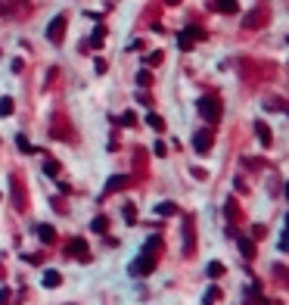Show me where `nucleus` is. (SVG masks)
<instances>
[{"mask_svg": "<svg viewBox=\"0 0 289 305\" xmlns=\"http://www.w3.org/2000/svg\"><path fill=\"white\" fill-rule=\"evenodd\" d=\"M62 28H65V16H56V19H53V25L47 28V38H50V41H59V38H62Z\"/></svg>", "mask_w": 289, "mask_h": 305, "instance_id": "nucleus-1", "label": "nucleus"}, {"mask_svg": "<svg viewBox=\"0 0 289 305\" xmlns=\"http://www.w3.org/2000/svg\"><path fill=\"white\" fill-rule=\"evenodd\" d=\"M199 109L205 112V118H208V121H214V118H218V112H221V106L214 103V100H202V103H199Z\"/></svg>", "mask_w": 289, "mask_h": 305, "instance_id": "nucleus-2", "label": "nucleus"}, {"mask_svg": "<svg viewBox=\"0 0 289 305\" xmlns=\"http://www.w3.org/2000/svg\"><path fill=\"white\" fill-rule=\"evenodd\" d=\"M261 19H264V13H261V10H255V13H249V16H246V25H249V28H258V25H261Z\"/></svg>", "mask_w": 289, "mask_h": 305, "instance_id": "nucleus-3", "label": "nucleus"}, {"mask_svg": "<svg viewBox=\"0 0 289 305\" xmlns=\"http://www.w3.org/2000/svg\"><path fill=\"white\" fill-rule=\"evenodd\" d=\"M214 7L221 13H237V0H214Z\"/></svg>", "mask_w": 289, "mask_h": 305, "instance_id": "nucleus-4", "label": "nucleus"}, {"mask_svg": "<svg viewBox=\"0 0 289 305\" xmlns=\"http://www.w3.org/2000/svg\"><path fill=\"white\" fill-rule=\"evenodd\" d=\"M196 150H199V153L208 150V134H196Z\"/></svg>", "mask_w": 289, "mask_h": 305, "instance_id": "nucleus-5", "label": "nucleus"}, {"mask_svg": "<svg viewBox=\"0 0 289 305\" xmlns=\"http://www.w3.org/2000/svg\"><path fill=\"white\" fill-rule=\"evenodd\" d=\"M0 112L10 115V112H13V103H10V100H4V103H0Z\"/></svg>", "mask_w": 289, "mask_h": 305, "instance_id": "nucleus-6", "label": "nucleus"}, {"mask_svg": "<svg viewBox=\"0 0 289 305\" xmlns=\"http://www.w3.org/2000/svg\"><path fill=\"white\" fill-rule=\"evenodd\" d=\"M13 10V0H0V13H10Z\"/></svg>", "mask_w": 289, "mask_h": 305, "instance_id": "nucleus-7", "label": "nucleus"}, {"mask_svg": "<svg viewBox=\"0 0 289 305\" xmlns=\"http://www.w3.org/2000/svg\"><path fill=\"white\" fill-rule=\"evenodd\" d=\"M168 4H177V0H168Z\"/></svg>", "mask_w": 289, "mask_h": 305, "instance_id": "nucleus-8", "label": "nucleus"}]
</instances>
